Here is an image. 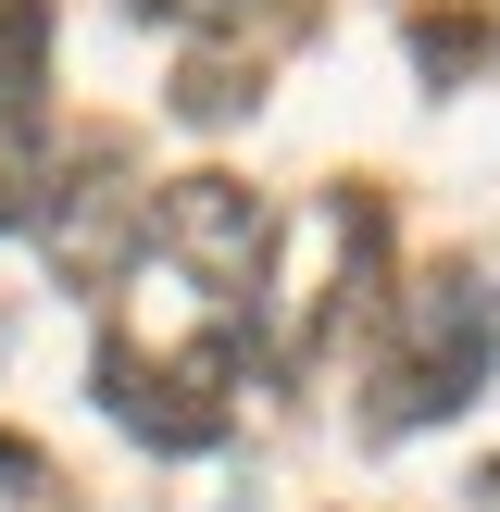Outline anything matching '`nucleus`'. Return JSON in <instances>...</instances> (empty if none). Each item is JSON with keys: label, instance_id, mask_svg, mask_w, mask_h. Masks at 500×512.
Instances as JSON below:
<instances>
[{"label": "nucleus", "instance_id": "7ed1b4c3", "mask_svg": "<svg viewBox=\"0 0 500 512\" xmlns=\"http://www.w3.org/2000/svg\"><path fill=\"white\" fill-rule=\"evenodd\" d=\"M100 400H113V425H125V438H150V450H213V438H225V388H213V375H188V363L100 350Z\"/></svg>", "mask_w": 500, "mask_h": 512}, {"label": "nucleus", "instance_id": "39448f33", "mask_svg": "<svg viewBox=\"0 0 500 512\" xmlns=\"http://www.w3.org/2000/svg\"><path fill=\"white\" fill-rule=\"evenodd\" d=\"M125 13H150V25H188V38H200V25H250L263 0H125Z\"/></svg>", "mask_w": 500, "mask_h": 512}, {"label": "nucleus", "instance_id": "20e7f679", "mask_svg": "<svg viewBox=\"0 0 500 512\" xmlns=\"http://www.w3.org/2000/svg\"><path fill=\"white\" fill-rule=\"evenodd\" d=\"M38 75H50V0H0V125L38 113Z\"/></svg>", "mask_w": 500, "mask_h": 512}, {"label": "nucleus", "instance_id": "f03ea898", "mask_svg": "<svg viewBox=\"0 0 500 512\" xmlns=\"http://www.w3.org/2000/svg\"><path fill=\"white\" fill-rule=\"evenodd\" d=\"M263 200L238 188V175H175L163 188V213H150V250H163L175 275H200L213 300H250L263 288Z\"/></svg>", "mask_w": 500, "mask_h": 512}, {"label": "nucleus", "instance_id": "f257e3e1", "mask_svg": "<svg viewBox=\"0 0 500 512\" xmlns=\"http://www.w3.org/2000/svg\"><path fill=\"white\" fill-rule=\"evenodd\" d=\"M488 375H500V300L475 288V275H425V288H413V338H400V363H388L375 425H438V413H463Z\"/></svg>", "mask_w": 500, "mask_h": 512}, {"label": "nucleus", "instance_id": "0eeeda50", "mask_svg": "<svg viewBox=\"0 0 500 512\" xmlns=\"http://www.w3.org/2000/svg\"><path fill=\"white\" fill-rule=\"evenodd\" d=\"M0 225H38V200H25V163H0Z\"/></svg>", "mask_w": 500, "mask_h": 512}, {"label": "nucleus", "instance_id": "423d86ee", "mask_svg": "<svg viewBox=\"0 0 500 512\" xmlns=\"http://www.w3.org/2000/svg\"><path fill=\"white\" fill-rule=\"evenodd\" d=\"M38 475H50V463H38V438H13V425H0V488H38Z\"/></svg>", "mask_w": 500, "mask_h": 512}]
</instances>
